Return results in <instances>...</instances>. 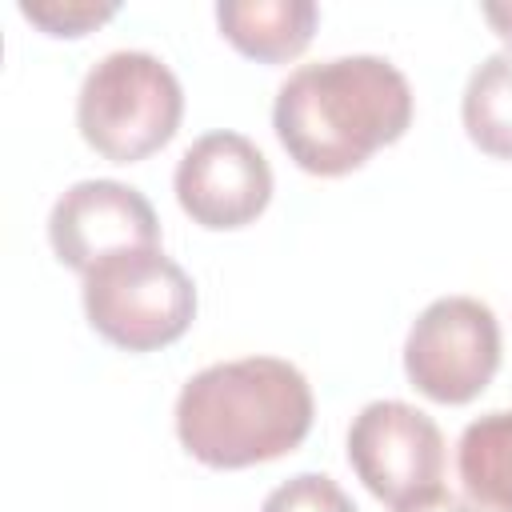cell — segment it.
<instances>
[{"label": "cell", "instance_id": "15", "mask_svg": "<svg viewBox=\"0 0 512 512\" xmlns=\"http://www.w3.org/2000/svg\"><path fill=\"white\" fill-rule=\"evenodd\" d=\"M484 20L496 28V36L512 48V0L508 4H484Z\"/></svg>", "mask_w": 512, "mask_h": 512}, {"label": "cell", "instance_id": "2", "mask_svg": "<svg viewBox=\"0 0 512 512\" xmlns=\"http://www.w3.org/2000/svg\"><path fill=\"white\" fill-rule=\"evenodd\" d=\"M312 388L280 356H240L200 368L176 396V436L208 468L276 460L312 428Z\"/></svg>", "mask_w": 512, "mask_h": 512}, {"label": "cell", "instance_id": "4", "mask_svg": "<svg viewBox=\"0 0 512 512\" xmlns=\"http://www.w3.org/2000/svg\"><path fill=\"white\" fill-rule=\"evenodd\" d=\"M88 324L124 352H152L180 340L196 316L188 272L160 248L108 256L84 276Z\"/></svg>", "mask_w": 512, "mask_h": 512}, {"label": "cell", "instance_id": "14", "mask_svg": "<svg viewBox=\"0 0 512 512\" xmlns=\"http://www.w3.org/2000/svg\"><path fill=\"white\" fill-rule=\"evenodd\" d=\"M392 512H480L476 504H468V500H460L456 492H448V488H424V492H416V496H408V500H400Z\"/></svg>", "mask_w": 512, "mask_h": 512}, {"label": "cell", "instance_id": "6", "mask_svg": "<svg viewBox=\"0 0 512 512\" xmlns=\"http://www.w3.org/2000/svg\"><path fill=\"white\" fill-rule=\"evenodd\" d=\"M348 464L372 496L400 504L436 488L444 472V436L428 412L404 400H372L352 416Z\"/></svg>", "mask_w": 512, "mask_h": 512}, {"label": "cell", "instance_id": "1", "mask_svg": "<svg viewBox=\"0 0 512 512\" xmlns=\"http://www.w3.org/2000/svg\"><path fill=\"white\" fill-rule=\"evenodd\" d=\"M412 124L408 76L372 52L312 60L276 88L272 128L284 152L312 176L356 172L376 148Z\"/></svg>", "mask_w": 512, "mask_h": 512}, {"label": "cell", "instance_id": "11", "mask_svg": "<svg viewBox=\"0 0 512 512\" xmlns=\"http://www.w3.org/2000/svg\"><path fill=\"white\" fill-rule=\"evenodd\" d=\"M460 116L480 152L512 160V52H492L472 68Z\"/></svg>", "mask_w": 512, "mask_h": 512}, {"label": "cell", "instance_id": "13", "mask_svg": "<svg viewBox=\"0 0 512 512\" xmlns=\"http://www.w3.org/2000/svg\"><path fill=\"white\" fill-rule=\"evenodd\" d=\"M116 0H20V12L48 36H84L88 28L116 16Z\"/></svg>", "mask_w": 512, "mask_h": 512}, {"label": "cell", "instance_id": "7", "mask_svg": "<svg viewBox=\"0 0 512 512\" xmlns=\"http://www.w3.org/2000/svg\"><path fill=\"white\" fill-rule=\"evenodd\" d=\"M176 200L192 224L228 232L252 224L272 200V168L244 132H204L176 164Z\"/></svg>", "mask_w": 512, "mask_h": 512}, {"label": "cell", "instance_id": "12", "mask_svg": "<svg viewBox=\"0 0 512 512\" xmlns=\"http://www.w3.org/2000/svg\"><path fill=\"white\" fill-rule=\"evenodd\" d=\"M260 512H356L352 496L324 472H300L284 484H276Z\"/></svg>", "mask_w": 512, "mask_h": 512}, {"label": "cell", "instance_id": "8", "mask_svg": "<svg viewBox=\"0 0 512 512\" xmlns=\"http://www.w3.org/2000/svg\"><path fill=\"white\" fill-rule=\"evenodd\" d=\"M52 252L88 276L96 264L136 248H160V220L148 196L120 180H76L48 212Z\"/></svg>", "mask_w": 512, "mask_h": 512}, {"label": "cell", "instance_id": "5", "mask_svg": "<svg viewBox=\"0 0 512 512\" xmlns=\"http://www.w3.org/2000/svg\"><path fill=\"white\" fill-rule=\"evenodd\" d=\"M500 368L496 312L476 296H440L408 328L404 372L436 404L476 400Z\"/></svg>", "mask_w": 512, "mask_h": 512}, {"label": "cell", "instance_id": "3", "mask_svg": "<svg viewBox=\"0 0 512 512\" xmlns=\"http://www.w3.org/2000/svg\"><path fill=\"white\" fill-rule=\"evenodd\" d=\"M184 116V88L176 72L140 48L100 56L76 96V128L112 164H132L164 148Z\"/></svg>", "mask_w": 512, "mask_h": 512}, {"label": "cell", "instance_id": "10", "mask_svg": "<svg viewBox=\"0 0 512 512\" xmlns=\"http://www.w3.org/2000/svg\"><path fill=\"white\" fill-rule=\"evenodd\" d=\"M456 472L480 512H512V408L484 412L460 432Z\"/></svg>", "mask_w": 512, "mask_h": 512}, {"label": "cell", "instance_id": "9", "mask_svg": "<svg viewBox=\"0 0 512 512\" xmlns=\"http://www.w3.org/2000/svg\"><path fill=\"white\" fill-rule=\"evenodd\" d=\"M320 8L312 0H220V32L256 60H292L308 48Z\"/></svg>", "mask_w": 512, "mask_h": 512}]
</instances>
